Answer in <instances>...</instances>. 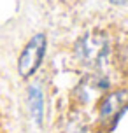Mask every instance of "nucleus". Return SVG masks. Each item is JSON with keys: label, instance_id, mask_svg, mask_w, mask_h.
I'll use <instances>...</instances> for the list:
<instances>
[{"label": "nucleus", "instance_id": "nucleus-2", "mask_svg": "<svg viewBox=\"0 0 128 133\" xmlns=\"http://www.w3.org/2000/svg\"><path fill=\"white\" fill-rule=\"evenodd\" d=\"M46 51H47V37L44 33H35L27 42V46L23 47L20 58H18V72L23 79L32 77L39 70V66L44 61Z\"/></svg>", "mask_w": 128, "mask_h": 133}, {"label": "nucleus", "instance_id": "nucleus-5", "mask_svg": "<svg viewBox=\"0 0 128 133\" xmlns=\"http://www.w3.org/2000/svg\"><path fill=\"white\" fill-rule=\"evenodd\" d=\"M27 105L30 110L32 119L37 124L44 121V89L39 82H32L27 89Z\"/></svg>", "mask_w": 128, "mask_h": 133}, {"label": "nucleus", "instance_id": "nucleus-1", "mask_svg": "<svg viewBox=\"0 0 128 133\" xmlns=\"http://www.w3.org/2000/svg\"><path fill=\"white\" fill-rule=\"evenodd\" d=\"M74 53H75V58L84 66L98 70V68L104 66L105 60L109 58L111 46H109V40L104 33L88 32L75 42Z\"/></svg>", "mask_w": 128, "mask_h": 133}, {"label": "nucleus", "instance_id": "nucleus-3", "mask_svg": "<svg viewBox=\"0 0 128 133\" xmlns=\"http://www.w3.org/2000/svg\"><path fill=\"white\" fill-rule=\"evenodd\" d=\"M111 88V81L109 77H105L104 74H91L79 82V86L75 88V96L79 102L88 103L93 98H97L98 95L109 93Z\"/></svg>", "mask_w": 128, "mask_h": 133}, {"label": "nucleus", "instance_id": "nucleus-4", "mask_svg": "<svg viewBox=\"0 0 128 133\" xmlns=\"http://www.w3.org/2000/svg\"><path fill=\"white\" fill-rule=\"evenodd\" d=\"M128 107V91H112L105 93V96L100 102V119L102 121H116L119 119V114L125 112Z\"/></svg>", "mask_w": 128, "mask_h": 133}, {"label": "nucleus", "instance_id": "nucleus-6", "mask_svg": "<svg viewBox=\"0 0 128 133\" xmlns=\"http://www.w3.org/2000/svg\"><path fill=\"white\" fill-rule=\"evenodd\" d=\"M107 2H111L112 5H123V4H126L128 0H107Z\"/></svg>", "mask_w": 128, "mask_h": 133}]
</instances>
